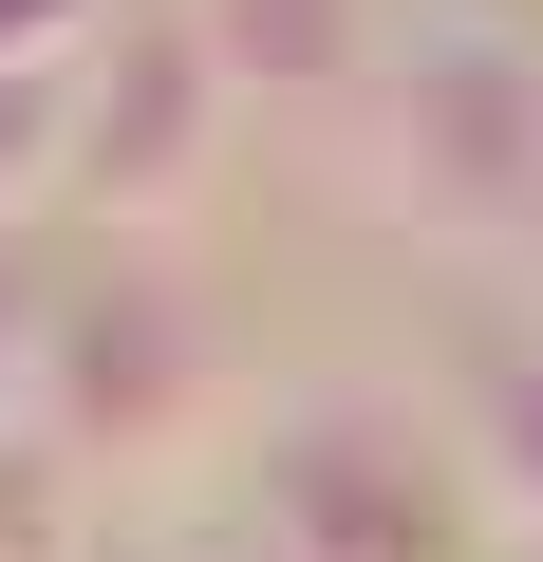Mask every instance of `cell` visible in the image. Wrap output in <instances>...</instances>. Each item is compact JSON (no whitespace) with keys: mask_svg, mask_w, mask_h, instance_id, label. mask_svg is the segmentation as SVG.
I'll use <instances>...</instances> for the list:
<instances>
[{"mask_svg":"<svg viewBox=\"0 0 543 562\" xmlns=\"http://www.w3.org/2000/svg\"><path fill=\"white\" fill-rule=\"evenodd\" d=\"M225 543H244V562H506V506H487V469H468V413L301 394V413L244 431Z\"/></svg>","mask_w":543,"mask_h":562,"instance_id":"cell-1","label":"cell"},{"mask_svg":"<svg viewBox=\"0 0 543 562\" xmlns=\"http://www.w3.org/2000/svg\"><path fill=\"white\" fill-rule=\"evenodd\" d=\"M94 487H150V469H188L206 431H225V338H206V301H188V262L169 244H113V225H76V262H57V338H38V394H20Z\"/></svg>","mask_w":543,"mask_h":562,"instance_id":"cell-2","label":"cell"},{"mask_svg":"<svg viewBox=\"0 0 543 562\" xmlns=\"http://www.w3.org/2000/svg\"><path fill=\"white\" fill-rule=\"evenodd\" d=\"M357 113H375V188L431 244H543V38L524 20H412Z\"/></svg>","mask_w":543,"mask_h":562,"instance_id":"cell-3","label":"cell"},{"mask_svg":"<svg viewBox=\"0 0 543 562\" xmlns=\"http://www.w3.org/2000/svg\"><path fill=\"white\" fill-rule=\"evenodd\" d=\"M225 38H206V0H132V20L76 57V150H57V225H113V244H169L188 188L225 169Z\"/></svg>","mask_w":543,"mask_h":562,"instance_id":"cell-4","label":"cell"},{"mask_svg":"<svg viewBox=\"0 0 543 562\" xmlns=\"http://www.w3.org/2000/svg\"><path fill=\"white\" fill-rule=\"evenodd\" d=\"M206 38L262 113H301V94H375V57L412 38L394 0H206Z\"/></svg>","mask_w":543,"mask_h":562,"instance_id":"cell-5","label":"cell"},{"mask_svg":"<svg viewBox=\"0 0 543 562\" xmlns=\"http://www.w3.org/2000/svg\"><path fill=\"white\" fill-rule=\"evenodd\" d=\"M468 469H487L506 543L543 562V338H487V357H468Z\"/></svg>","mask_w":543,"mask_h":562,"instance_id":"cell-6","label":"cell"},{"mask_svg":"<svg viewBox=\"0 0 543 562\" xmlns=\"http://www.w3.org/2000/svg\"><path fill=\"white\" fill-rule=\"evenodd\" d=\"M94 506H113V487H94L38 413H0V562H94Z\"/></svg>","mask_w":543,"mask_h":562,"instance_id":"cell-7","label":"cell"},{"mask_svg":"<svg viewBox=\"0 0 543 562\" xmlns=\"http://www.w3.org/2000/svg\"><path fill=\"white\" fill-rule=\"evenodd\" d=\"M57 262H76V244H57L38 206H0V413L38 394V338H57Z\"/></svg>","mask_w":543,"mask_h":562,"instance_id":"cell-8","label":"cell"},{"mask_svg":"<svg viewBox=\"0 0 543 562\" xmlns=\"http://www.w3.org/2000/svg\"><path fill=\"white\" fill-rule=\"evenodd\" d=\"M132 20V0H0V76H57V57H94Z\"/></svg>","mask_w":543,"mask_h":562,"instance_id":"cell-9","label":"cell"},{"mask_svg":"<svg viewBox=\"0 0 543 562\" xmlns=\"http://www.w3.org/2000/svg\"><path fill=\"white\" fill-rule=\"evenodd\" d=\"M524 38H543V0H524Z\"/></svg>","mask_w":543,"mask_h":562,"instance_id":"cell-10","label":"cell"}]
</instances>
